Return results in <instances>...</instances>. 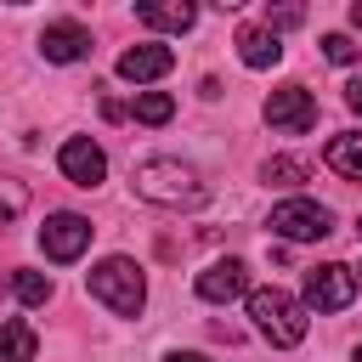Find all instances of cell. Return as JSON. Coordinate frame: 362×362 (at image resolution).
<instances>
[{"label": "cell", "mask_w": 362, "mask_h": 362, "mask_svg": "<svg viewBox=\"0 0 362 362\" xmlns=\"http://www.w3.org/2000/svg\"><path fill=\"white\" fill-rule=\"evenodd\" d=\"M356 362H362V345H356Z\"/></svg>", "instance_id": "obj_28"}, {"label": "cell", "mask_w": 362, "mask_h": 362, "mask_svg": "<svg viewBox=\"0 0 362 362\" xmlns=\"http://www.w3.org/2000/svg\"><path fill=\"white\" fill-rule=\"evenodd\" d=\"M136 17L158 34H187L198 23V0H136Z\"/></svg>", "instance_id": "obj_13"}, {"label": "cell", "mask_w": 362, "mask_h": 362, "mask_svg": "<svg viewBox=\"0 0 362 362\" xmlns=\"http://www.w3.org/2000/svg\"><path fill=\"white\" fill-rule=\"evenodd\" d=\"M164 362H209V356H204V351H170Z\"/></svg>", "instance_id": "obj_24"}, {"label": "cell", "mask_w": 362, "mask_h": 362, "mask_svg": "<svg viewBox=\"0 0 362 362\" xmlns=\"http://www.w3.org/2000/svg\"><path fill=\"white\" fill-rule=\"evenodd\" d=\"M23 209H28V187L17 175H0V226H11Z\"/></svg>", "instance_id": "obj_19"}, {"label": "cell", "mask_w": 362, "mask_h": 362, "mask_svg": "<svg viewBox=\"0 0 362 362\" xmlns=\"http://www.w3.org/2000/svg\"><path fill=\"white\" fill-rule=\"evenodd\" d=\"M266 124L272 130H283V136H305L311 124H317V96L305 90V85H277L272 96H266Z\"/></svg>", "instance_id": "obj_6"}, {"label": "cell", "mask_w": 362, "mask_h": 362, "mask_svg": "<svg viewBox=\"0 0 362 362\" xmlns=\"http://www.w3.org/2000/svg\"><path fill=\"white\" fill-rule=\"evenodd\" d=\"M40 57L45 62H62V68L68 62H85L90 57V34L79 23H45L40 28Z\"/></svg>", "instance_id": "obj_10"}, {"label": "cell", "mask_w": 362, "mask_h": 362, "mask_svg": "<svg viewBox=\"0 0 362 362\" xmlns=\"http://www.w3.org/2000/svg\"><path fill=\"white\" fill-rule=\"evenodd\" d=\"M260 181L266 187H300V181H311V164L300 153H277V158L260 164Z\"/></svg>", "instance_id": "obj_16"}, {"label": "cell", "mask_w": 362, "mask_h": 362, "mask_svg": "<svg viewBox=\"0 0 362 362\" xmlns=\"http://www.w3.org/2000/svg\"><path fill=\"white\" fill-rule=\"evenodd\" d=\"M322 57H328V62H339V68H351V62L362 57V45H356L351 34H328V40H322Z\"/></svg>", "instance_id": "obj_21"}, {"label": "cell", "mask_w": 362, "mask_h": 362, "mask_svg": "<svg viewBox=\"0 0 362 362\" xmlns=\"http://www.w3.org/2000/svg\"><path fill=\"white\" fill-rule=\"evenodd\" d=\"M85 288H90V300H102L113 317H136V311L147 305V277H141V266H136L130 255L96 260V266L85 272Z\"/></svg>", "instance_id": "obj_2"}, {"label": "cell", "mask_w": 362, "mask_h": 362, "mask_svg": "<svg viewBox=\"0 0 362 362\" xmlns=\"http://www.w3.org/2000/svg\"><path fill=\"white\" fill-rule=\"evenodd\" d=\"M170 113H175V96L170 90H141L130 102V119L136 124H170Z\"/></svg>", "instance_id": "obj_17"}, {"label": "cell", "mask_w": 362, "mask_h": 362, "mask_svg": "<svg viewBox=\"0 0 362 362\" xmlns=\"http://www.w3.org/2000/svg\"><path fill=\"white\" fill-rule=\"evenodd\" d=\"M90 221L85 215H74V209H57V215H45V226H40V249H45V260H79L85 249H90Z\"/></svg>", "instance_id": "obj_7"}, {"label": "cell", "mask_w": 362, "mask_h": 362, "mask_svg": "<svg viewBox=\"0 0 362 362\" xmlns=\"http://www.w3.org/2000/svg\"><path fill=\"white\" fill-rule=\"evenodd\" d=\"M11 294H17L23 305H45V300H51V277H45V272H11Z\"/></svg>", "instance_id": "obj_18"}, {"label": "cell", "mask_w": 362, "mask_h": 362, "mask_svg": "<svg viewBox=\"0 0 362 362\" xmlns=\"http://www.w3.org/2000/svg\"><path fill=\"white\" fill-rule=\"evenodd\" d=\"M175 68V51L170 45H130L124 57H119V79H130V85H153V79H164Z\"/></svg>", "instance_id": "obj_11"}, {"label": "cell", "mask_w": 362, "mask_h": 362, "mask_svg": "<svg viewBox=\"0 0 362 362\" xmlns=\"http://www.w3.org/2000/svg\"><path fill=\"white\" fill-rule=\"evenodd\" d=\"M300 294H305V300H300L305 311H345V305L356 300V272L339 266V260H322V266L305 272Z\"/></svg>", "instance_id": "obj_5"}, {"label": "cell", "mask_w": 362, "mask_h": 362, "mask_svg": "<svg viewBox=\"0 0 362 362\" xmlns=\"http://www.w3.org/2000/svg\"><path fill=\"white\" fill-rule=\"evenodd\" d=\"M305 23V0H266V28H300Z\"/></svg>", "instance_id": "obj_20"}, {"label": "cell", "mask_w": 362, "mask_h": 362, "mask_svg": "<svg viewBox=\"0 0 362 362\" xmlns=\"http://www.w3.org/2000/svg\"><path fill=\"white\" fill-rule=\"evenodd\" d=\"M266 226L277 238H288V243H317V238L334 232V209L317 204V198H283V204H272V221Z\"/></svg>", "instance_id": "obj_4"}, {"label": "cell", "mask_w": 362, "mask_h": 362, "mask_svg": "<svg viewBox=\"0 0 362 362\" xmlns=\"http://www.w3.org/2000/svg\"><path fill=\"white\" fill-rule=\"evenodd\" d=\"M130 187H136L141 204H158V209H198L209 198L204 175L192 164H181V158H141L130 170Z\"/></svg>", "instance_id": "obj_1"}, {"label": "cell", "mask_w": 362, "mask_h": 362, "mask_svg": "<svg viewBox=\"0 0 362 362\" xmlns=\"http://www.w3.org/2000/svg\"><path fill=\"white\" fill-rule=\"evenodd\" d=\"M351 23H356V28H362V0H351Z\"/></svg>", "instance_id": "obj_26"}, {"label": "cell", "mask_w": 362, "mask_h": 362, "mask_svg": "<svg viewBox=\"0 0 362 362\" xmlns=\"http://www.w3.org/2000/svg\"><path fill=\"white\" fill-rule=\"evenodd\" d=\"M34 351H40V334L23 317H0V362H34Z\"/></svg>", "instance_id": "obj_14"}, {"label": "cell", "mask_w": 362, "mask_h": 362, "mask_svg": "<svg viewBox=\"0 0 362 362\" xmlns=\"http://www.w3.org/2000/svg\"><path fill=\"white\" fill-rule=\"evenodd\" d=\"M345 107H351V113H362V74L345 85Z\"/></svg>", "instance_id": "obj_23"}, {"label": "cell", "mask_w": 362, "mask_h": 362, "mask_svg": "<svg viewBox=\"0 0 362 362\" xmlns=\"http://www.w3.org/2000/svg\"><path fill=\"white\" fill-rule=\"evenodd\" d=\"M102 119H107V124H119V119H130V107H124L119 96H102Z\"/></svg>", "instance_id": "obj_22"}, {"label": "cell", "mask_w": 362, "mask_h": 362, "mask_svg": "<svg viewBox=\"0 0 362 362\" xmlns=\"http://www.w3.org/2000/svg\"><path fill=\"white\" fill-rule=\"evenodd\" d=\"M249 317H255V334L266 345H277V351L305 339V305L294 294H283V288H255L249 294Z\"/></svg>", "instance_id": "obj_3"}, {"label": "cell", "mask_w": 362, "mask_h": 362, "mask_svg": "<svg viewBox=\"0 0 362 362\" xmlns=\"http://www.w3.org/2000/svg\"><path fill=\"white\" fill-rule=\"evenodd\" d=\"M209 6H221V11H238V6H249V0H209Z\"/></svg>", "instance_id": "obj_25"}, {"label": "cell", "mask_w": 362, "mask_h": 362, "mask_svg": "<svg viewBox=\"0 0 362 362\" xmlns=\"http://www.w3.org/2000/svg\"><path fill=\"white\" fill-rule=\"evenodd\" d=\"M238 62L243 68H277L283 62V40H277V28H266V23H249V28H238Z\"/></svg>", "instance_id": "obj_12"}, {"label": "cell", "mask_w": 362, "mask_h": 362, "mask_svg": "<svg viewBox=\"0 0 362 362\" xmlns=\"http://www.w3.org/2000/svg\"><path fill=\"white\" fill-rule=\"evenodd\" d=\"M198 300H209V305H226V300H238L243 288H249V266L243 260H215V266H204L198 272Z\"/></svg>", "instance_id": "obj_9"}, {"label": "cell", "mask_w": 362, "mask_h": 362, "mask_svg": "<svg viewBox=\"0 0 362 362\" xmlns=\"http://www.w3.org/2000/svg\"><path fill=\"white\" fill-rule=\"evenodd\" d=\"M0 6H28V0H0Z\"/></svg>", "instance_id": "obj_27"}, {"label": "cell", "mask_w": 362, "mask_h": 362, "mask_svg": "<svg viewBox=\"0 0 362 362\" xmlns=\"http://www.w3.org/2000/svg\"><path fill=\"white\" fill-rule=\"evenodd\" d=\"M322 158H328V170H334V175H345V181H362V130H345V136H334Z\"/></svg>", "instance_id": "obj_15"}, {"label": "cell", "mask_w": 362, "mask_h": 362, "mask_svg": "<svg viewBox=\"0 0 362 362\" xmlns=\"http://www.w3.org/2000/svg\"><path fill=\"white\" fill-rule=\"evenodd\" d=\"M57 170L74 181V187H102L107 181V153L90 141V136H68L57 147Z\"/></svg>", "instance_id": "obj_8"}]
</instances>
